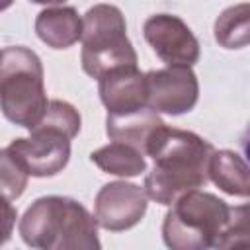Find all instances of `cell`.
Instances as JSON below:
<instances>
[{
  "label": "cell",
  "instance_id": "obj_12",
  "mask_svg": "<svg viewBox=\"0 0 250 250\" xmlns=\"http://www.w3.org/2000/svg\"><path fill=\"white\" fill-rule=\"evenodd\" d=\"M209 174L221 189L232 195H250V166L234 152L221 150L213 154L209 162Z\"/></svg>",
  "mask_w": 250,
  "mask_h": 250
},
{
  "label": "cell",
  "instance_id": "obj_10",
  "mask_svg": "<svg viewBox=\"0 0 250 250\" xmlns=\"http://www.w3.org/2000/svg\"><path fill=\"white\" fill-rule=\"evenodd\" d=\"M145 195L131 184H107L98 195L96 215L105 229L119 230L135 225L145 213Z\"/></svg>",
  "mask_w": 250,
  "mask_h": 250
},
{
  "label": "cell",
  "instance_id": "obj_7",
  "mask_svg": "<svg viewBox=\"0 0 250 250\" xmlns=\"http://www.w3.org/2000/svg\"><path fill=\"white\" fill-rule=\"evenodd\" d=\"M145 37L152 45L154 53L170 66H189L197 61V41L191 35L189 27L176 16L158 14L148 18L145 23Z\"/></svg>",
  "mask_w": 250,
  "mask_h": 250
},
{
  "label": "cell",
  "instance_id": "obj_4",
  "mask_svg": "<svg viewBox=\"0 0 250 250\" xmlns=\"http://www.w3.org/2000/svg\"><path fill=\"white\" fill-rule=\"evenodd\" d=\"M230 209L211 193H184L164 223V238L170 246H209L229 227Z\"/></svg>",
  "mask_w": 250,
  "mask_h": 250
},
{
  "label": "cell",
  "instance_id": "obj_1",
  "mask_svg": "<svg viewBox=\"0 0 250 250\" xmlns=\"http://www.w3.org/2000/svg\"><path fill=\"white\" fill-rule=\"evenodd\" d=\"M154 158V170L146 176V193L168 205L178 193L193 189L207 180L213 148L193 133L168 129L164 123L154 129L146 143Z\"/></svg>",
  "mask_w": 250,
  "mask_h": 250
},
{
  "label": "cell",
  "instance_id": "obj_15",
  "mask_svg": "<svg viewBox=\"0 0 250 250\" xmlns=\"http://www.w3.org/2000/svg\"><path fill=\"white\" fill-rule=\"evenodd\" d=\"M25 172L8 156L2 152V191H4V199L12 201L16 199L23 188H25Z\"/></svg>",
  "mask_w": 250,
  "mask_h": 250
},
{
  "label": "cell",
  "instance_id": "obj_5",
  "mask_svg": "<svg viewBox=\"0 0 250 250\" xmlns=\"http://www.w3.org/2000/svg\"><path fill=\"white\" fill-rule=\"evenodd\" d=\"M23 240L31 246L57 248V236L70 234H96L90 215L82 205L66 197H41L37 199L20 223Z\"/></svg>",
  "mask_w": 250,
  "mask_h": 250
},
{
  "label": "cell",
  "instance_id": "obj_14",
  "mask_svg": "<svg viewBox=\"0 0 250 250\" xmlns=\"http://www.w3.org/2000/svg\"><path fill=\"white\" fill-rule=\"evenodd\" d=\"M215 39L227 49L250 43V4L225 10L215 23Z\"/></svg>",
  "mask_w": 250,
  "mask_h": 250
},
{
  "label": "cell",
  "instance_id": "obj_3",
  "mask_svg": "<svg viewBox=\"0 0 250 250\" xmlns=\"http://www.w3.org/2000/svg\"><path fill=\"white\" fill-rule=\"evenodd\" d=\"M82 41V66L94 78H102L113 68L137 62L135 51L125 35L123 16L115 6L100 4L88 10Z\"/></svg>",
  "mask_w": 250,
  "mask_h": 250
},
{
  "label": "cell",
  "instance_id": "obj_9",
  "mask_svg": "<svg viewBox=\"0 0 250 250\" xmlns=\"http://www.w3.org/2000/svg\"><path fill=\"white\" fill-rule=\"evenodd\" d=\"M100 96L109 113H129L143 109L148 102L146 76L135 64L119 66L100 78Z\"/></svg>",
  "mask_w": 250,
  "mask_h": 250
},
{
  "label": "cell",
  "instance_id": "obj_19",
  "mask_svg": "<svg viewBox=\"0 0 250 250\" xmlns=\"http://www.w3.org/2000/svg\"><path fill=\"white\" fill-rule=\"evenodd\" d=\"M10 4H12V0H2V8H4V10H6Z\"/></svg>",
  "mask_w": 250,
  "mask_h": 250
},
{
  "label": "cell",
  "instance_id": "obj_16",
  "mask_svg": "<svg viewBox=\"0 0 250 250\" xmlns=\"http://www.w3.org/2000/svg\"><path fill=\"white\" fill-rule=\"evenodd\" d=\"M230 215H232V219L229 221V229H225L223 236L230 238V236L246 234L248 236L246 240L250 242V203L236 207V209H230Z\"/></svg>",
  "mask_w": 250,
  "mask_h": 250
},
{
  "label": "cell",
  "instance_id": "obj_17",
  "mask_svg": "<svg viewBox=\"0 0 250 250\" xmlns=\"http://www.w3.org/2000/svg\"><path fill=\"white\" fill-rule=\"evenodd\" d=\"M240 148H242V154H244V160L248 162L250 166V123L246 127V131L242 133V139H240Z\"/></svg>",
  "mask_w": 250,
  "mask_h": 250
},
{
  "label": "cell",
  "instance_id": "obj_2",
  "mask_svg": "<svg viewBox=\"0 0 250 250\" xmlns=\"http://www.w3.org/2000/svg\"><path fill=\"white\" fill-rule=\"evenodd\" d=\"M2 111L25 129H33L43 119L49 104L43 92V70L37 55L25 47H6L2 51Z\"/></svg>",
  "mask_w": 250,
  "mask_h": 250
},
{
  "label": "cell",
  "instance_id": "obj_11",
  "mask_svg": "<svg viewBox=\"0 0 250 250\" xmlns=\"http://www.w3.org/2000/svg\"><path fill=\"white\" fill-rule=\"evenodd\" d=\"M35 29L37 35L51 47L66 49L82 35L84 25L72 8H57L41 12L35 21Z\"/></svg>",
  "mask_w": 250,
  "mask_h": 250
},
{
  "label": "cell",
  "instance_id": "obj_18",
  "mask_svg": "<svg viewBox=\"0 0 250 250\" xmlns=\"http://www.w3.org/2000/svg\"><path fill=\"white\" fill-rule=\"evenodd\" d=\"M31 2H39V4H57V2H64V0H31Z\"/></svg>",
  "mask_w": 250,
  "mask_h": 250
},
{
  "label": "cell",
  "instance_id": "obj_8",
  "mask_svg": "<svg viewBox=\"0 0 250 250\" xmlns=\"http://www.w3.org/2000/svg\"><path fill=\"white\" fill-rule=\"evenodd\" d=\"M148 104L156 111L184 113L189 111L197 100V82L188 66L172 64L166 70L146 74Z\"/></svg>",
  "mask_w": 250,
  "mask_h": 250
},
{
  "label": "cell",
  "instance_id": "obj_13",
  "mask_svg": "<svg viewBox=\"0 0 250 250\" xmlns=\"http://www.w3.org/2000/svg\"><path fill=\"white\" fill-rule=\"evenodd\" d=\"M92 160L111 172V174H119V176H137L145 170V158L139 152V148L125 145V143H113L111 146L100 148L98 152H92Z\"/></svg>",
  "mask_w": 250,
  "mask_h": 250
},
{
  "label": "cell",
  "instance_id": "obj_6",
  "mask_svg": "<svg viewBox=\"0 0 250 250\" xmlns=\"http://www.w3.org/2000/svg\"><path fill=\"white\" fill-rule=\"evenodd\" d=\"M70 135L51 123L41 121L31 129L29 139L12 141L2 152L8 154L25 174L53 176L64 168L70 152Z\"/></svg>",
  "mask_w": 250,
  "mask_h": 250
}]
</instances>
